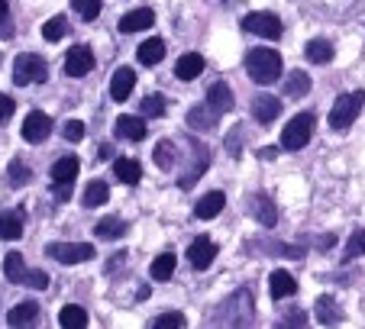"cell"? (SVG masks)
I'll list each match as a JSON object with an SVG mask.
<instances>
[{
    "mask_svg": "<svg viewBox=\"0 0 365 329\" xmlns=\"http://www.w3.org/2000/svg\"><path fill=\"white\" fill-rule=\"evenodd\" d=\"M246 71L255 84H275L282 78V55L275 48H252L246 55Z\"/></svg>",
    "mask_w": 365,
    "mask_h": 329,
    "instance_id": "1",
    "label": "cell"
},
{
    "mask_svg": "<svg viewBox=\"0 0 365 329\" xmlns=\"http://www.w3.org/2000/svg\"><path fill=\"white\" fill-rule=\"evenodd\" d=\"M252 310H255V301H252V291L249 288H240L227 303H220V313L210 316L207 323H227V326H246L252 323Z\"/></svg>",
    "mask_w": 365,
    "mask_h": 329,
    "instance_id": "2",
    "label": "cell"
},
{
    "mask_svg": "<svg viewBox=\"0 0 365 329\" xmlns=\"http://www.w3.org/2000/svg\"><path fill=\"white\" fill-rule=\"evenodd\" d=\"M362 103H365V90L339 94V100L333 103V110H330V130H336V132L349 130L359 120V113H362Z\"/></svg>",
    "mask_w": 365,
    "mask_h": 329,
    "instance_id": "3",
    "label": "cell"
},
{
    "mask_svg": "<svg viewBox=\"0 0 365 329\" xmlns=\"http://www.w3.org/2000/svg\"><path fill=\"white\" fill-rule=\"evenodd\" d=\"M314 123H317L314 113H297L294 120H288V126L282 132V149H288V152L304 149L310 142V136H314Z\"/></svg>",
    "mask_w": 365,
    "mask_h": 329,
    "instance_id": "4",
    "label": "cell"
},
{
    "mask_svg": "<svg viewBox=\"0 0 365 329\" xmlns=\"http://www.w3.org/2000/svg\"><path fill=\"white\" fill-rule=\"evenodd\" d=\"M46 255L62 261V265H78V261L94 258V246L91 242H52V246H46Z\"/></svg>",
    "mask_w": 365,
    "mask_h": 329,
    "instance_id": "5",
    "label": "cell"
},
{
    "mask_svg": "<svg viewBox=\"0 0 365 329\" xmlns=\"http://www.w3.org/2000/svg\"><path fill=\"white\" fill-rule=\"evenodd\" d=\"M48 78V65L39 55H20L14 62V81L16 84H39Z\"/></svg>",
    "mask_w": 365,
    "mask_h": 329,
    "instance_id": "6",
    "label": "cell"
},
{
    "mask_svg": "<svg viewBox=\"0 0 365 329\" xmlns=\"http://www.w3.org/2000/svg\"><path fill=\"white\" fill-rule=\"evenodd\" d=\"M242 29L246 33H255L262 36V39H282V20H278L275 14H249L246 20H242Z\"/></svg>",
    "mask_w": 365,
    "mask_h": 329,
    "instance_id": "7",
    "label": "cell"
},
{
    "mask_svg": "<svg viewBox=\"0 0 365 329\" xmlns=\"http://www.w3.org/2000/svg\"><path fill=\"white\" fill-rule=\"evenodd\" d=\"M48 132H52V120H48V113L33 110V113L23 120V139H26V142H46Z\"/></svg>",
    "mask_w": 365,
    "mask_h": 329,
    "instance_id": "8",
    "label": "cell"
},
{
    "mask_svg": "<svg viewBox=\"0 0 365 329\" xmlns=\"http://www.w3.org/2000/svg\"><path fill=\"white\" fill-rule=\"evenodd\" d=\"M214 258H217V246L207 239V236H197V239L187 246V261H191L197 271L210 268V265H214Z\"/></svg>",
    "mask_w": 365,
    "mask_h": 329,
    "instance_id": "9",
    "label": "cell"
},
{
    "mask_svg": "<svg viewBox=\"0 0 365 329\" xmlns=\"http://www.w3.org/2000/svg\"><path fill=\"white\" fill-rule=\"evenodd\" d=\"M91 68H94V52H91L88 46H75L65 55V71H68V78H84Z\"/></svg>",
    "mask_w": 365,
    "mask_h": 329,
    "instance_id": "10",
    "label": "cell"
},
{
    "mask_svg": "<svg viewBox=\"0 0 365 329\" xmlns=\"http://www.w3.org/2000/svg\"><path fill=\"white\" fill-rule=\"evenodd\" d=\"M249 213H252V219H255V223H262L265 229H272L278 223V210H275V204H272L265 194L249 197Z\"/></svg>",
    "mask_w": 365,
    "mask_h": 329,
    "instance_id": "11",
    "label": "cell"
},
{
    "mask_svg": "<svg viewBox=\"0 0 365 329\" xmlns=\"http://www.w3.org/2000/svg\"><path fill=\"white\" fill-rule=\"evenodd\" d=\"M23 223H26V210H4L0 213V239L16 242L23 236Z\"/></svg>",
    "mask_w": 365,
    "mask_h": 329,
    "instance_id": "12",
    "label": "cell"
},
{
    "mask_svg": "<svg viewBox=\"0 0 365 329\" xmlns=\"http://www.w3.org/2000/svg\"><path fill=\"white\" fill-rule=\"evenodd\" d=\"M217 120H220V113H217L210 103H200V107L187 110V126H191V130H197V132L217 130Z\"/></svg>",
    "mask_w": 365,
    "mask_h": 329,
    "instance_id": "13",
    "label": "cell"
},
{
    "mask_svg": "<svg viewBox=\"0 0 365 329\" xmlns=\"http://www.w3.org/2000/svg\"><path fill=\"white\" fill-rule=\"evenodd\" d=\"M223 207H227V194H223V191H210V194H204V197L197 200L194 216H197V219H214V216H220Z\"/></svg>",
    "mask_w": 365,
    "mask_h": 329,
    "instance_id": "14",
    "label": "cell"
},
{
    "mask_svg": "<svg viewBox=\"0 0 365 329\" xmlns=\"http://www.w3.org/2000/svg\"><path fill=\"white\" fill-rule=\"evenodd\" d=\"M294 291H297L294 274H288L284 268L272 271V278H269V294H272V301H284V297H291Z\"/></svg>",
    "mask_w": 365,
    "mask_h": 329,
    "instance_id": "15",
    "label": "cell"
},
{
    "mask_svg": "<svg viewBox=\"0 0 365 329\" xmlns=\"http://www.w3.org/2000/svg\"><path fill=\"white\" fill-rule=\"evenodd\" d=\"M278 113H282V103H278V97H272V94L252 97V117L259 120V123H272V120H278Z\"/></svg>",
    "mask_w": 365,
    "mask_h": 329,
    "instance_id": "16",
    "label": "cell"
},
{
    "mask_svg": "<svg viewBox=\"0 0 365 329\" xmlns=\"http://www.w3.org/2000/svg\"><path fill=\"white\" fill-rule=\"evenodd\" d=\"M207 103L217 110V113H230L233 110V90H230L227 81H214L210 84V90H207Z\"/></svg>",
    "mask_w": 365,
    "mask_h": 329,
    "instance_id": "17",
    "label": "cell"
},
{
    "mask_svg": "<svg viewBox=\"0 0 365 329\" xmlns=\"http://www.w3.org/2000/svg\"><path fill=\"white\" fill-rule=\"evenodd\" d=\"M152 23H155V14H152L149 7H139L120 20V33H143V29H149Z\"/></svg>",
    "mask_w": 365,
    "mask_h": 329,
    "instance_id": "18",
    "label": "cell"
},
{
    "mask_svg": "<svg viewBox=\"0 0 365 329\" xmlns=\"http://www.w3.org/2000/svg\"><path fill=\"white\" fill-rule=\"evenodd\" d=\"M133 88H136V71L133 68H117V75H113L110 81V97L113 100H126V97L133 94Z\"/></svg>",
    "mask_w": 365,
    "mask_h": 329,
    "instance_id": "19",
    "label": "cell"
},
{
    "mask_svg": "<svg viewBox=\"0 0 365 329\" xmlns=\"http://www.w3.org/2000/svg\"><path fill=\"white\" fill-rule=\"evenodd\" d=\"M36 320H39V303H33V301L16 303V307L7 313V323H10L14 329H20V326H33Z\"/></svg>",
    "mask_w": 365,
    "mask_h": 329,
    "instance_id": "20",
    "label": "cell"
},
{
    "mask_svg": "<svg viewBox=\"0 0 365 329\" xmlns=\"http://www.w3.org/2000/svg\"><path fill=\"white\" fill-rule=\"evenodd\" d=\"M200 71H204V55H197V52L181 55L178 65H175V75L181 81H194V78H200Z\"/></svg>",
    "mask_w": 365,
    "mask_h": 329,
    "instance_id": "21",
    "label": "cell"
},
{
    "mask_svg": "<svg viewBox=\"0 0 365 329\" xmlns=\"http://www.w3.org/2000/svg\"><path fill=\"white\" fill-rule=\"evenodd\" d=\"M117 136H120V139H133V142H143V139H145V123H143V117H130V113L117 117Z\"/></svg>",
    "mask_w": 365,
    "mask_h": 329,
    "instance_id": "22",
    "label": "cell"
},
{
    "mask_svg": "<svg viewBox=\"0 0 365 329\" xmlns=\"http://www.w3.org/2000/svg\"><path fill=\"white\" fill-rule=\"evenodd\" d=\"M162 58H165V42L155 36V39H145L143 46H139V65H145V68H152V65H159Z\"/></svg>",
    "mask_w": 365,
    "mask_h": 329,
    "instance_id": "23",
    "label": "cell"
},
{
    "mask_svg": "<svg viewBox=\"0 0 365 329\" xmlns=\"http://www.w3.org/2000/svg\"><path fill=\"white\" fill-rule=\"evenodd\" d=\"M78 172H81V162L75 155H62L52 164V181H75Z\"/></svg>",
    "mask_w": 365,
    "mask_h": 329,
    "instance_id": "24",
    "label": "cell"
},
{
    "mask_svg": "<svg viewBox=\"0 0 365 329\" xmlns=\"http://www.w3.org/2000/svg\"><path fill=\"white\" fill-rule=\"evenodd\" d=\"M7 181H10V187H14V191H20V187H26L29 181H33V168H29L23 158H14V162H10V168H7Z\"/></svg>",
    "mask_w": 365,
    "mask_h": 329,
    "instance_id": "25",
    "label": "cell"
},
{
    "mask_svg": "<svg viewBox=\"0 0 365 329\" xmlns=\"http://www.w3.org/2000/svg\"><path fill=\"white\" fill-rule=\"evenodd\" d=\"M26 261H23V255L20 252H10L7 258H4V274H7V281L10 284H23L26 281Z\"/></svg>",
    "mask_w": 365,
    "mask_h": 329,
    "instance_id": "26",
    "label": "cell"
},
{
    "mask_svg": "<svg viewBox=\"0 0 365 329\" xmlns=\"http://www.w3.org/2000/svg\"><path fill=\"white\" fill-rule=\"evenodd\" d=\"M113 172H117V178L123 181V184H136V181L143 178V164H139L136 158H117V162H113Z\"/></svg>",
    "mask_w": 365,
    "mask_h": 329,
    "instance_id": "27",
    "label": "cell"
},
{
    "mask_svg": "<svg viewBox=\"0 0 365 329\" xmlns=\"http://www.w3.org/2000/svg\"><path fill=\"white\" fill-rule=\"evenodd\" d=\"M304 55H307V62H314V65H327V62H333V46L327 39H310Z\"/></svg>",
    "mask_w": 365,
    "mask_h": 329,
    "instance_id": "28",
    "label": "cell"
},
{
    "mask_svg": "<svg viewBox=\"0 0 365 329\" xmlns=\"http://www.w3.org/2000/svg\"><path fill=\"white\" fill-rule=\"evenodd\" d=\"M58 323H62L65 329H84L88 326V310L78 307V303H68V307L58 313Z\"/></svg>",
    "mask_w": 365,
    "mask_h": 329,
    "instance_id": "29",
    "label": "cell"
},
{
    "mask_svg": "<svg viewBox=\"0 0 365 329\" xmlns=\"http://www.w3.org/2000/svg\"><path fill=\"white\" fill-rule=\"evenodd\" d=\"M126 219H120V216H107V219H101V223H97L94 226V233L101 236V239H120V236L126 233Z\"/></svg>",
    "mask_w": 365,
    "mask_h": 329,
    "instance_id": "30",
    "label": "cell"
},
{
    "mask_svg": "<svg viewBox=\"0 0 365 329\" xmlns=\"http://www.w3.org/2000/svg\"><path fill=\"white\" fill-rule=\"evenodd\" d=\"M175 261H178V258H175L172 252H162L159 258L149 265V274L155 278V281H168V278L175 274Z\"/></svg>",
    "mask_w": 365,
    "mask_h": 329,
    "instance_id": "31",
    "label": "cell"
},
{
    "mask_svg": "<svg viewBox=\"0 0 365 329\" xmlns=\"http://www.w3.org/2000/svg\"><path fill=\"white\" fill-rule=\"evenodd\" d=\"M314 310H317V320H320V323H327V326H333V323H339V320H343V313H339L336 301H333L330 294H324V297H320V301H317V307H314Z\"/></svg>",
    "mask_w": 365,
    "mask_h": 329,
    "instance_id": "32",
    "label": "cell"
},
{
    "mask_svg": "<svg viewBox=\"0 0 365 329\" xmlns=\"http://www.w3.org/2000/svg\"><path fill=\"white\" fill-rule=\"evenodd\" d=\"M107 200H110V191H107L103 181H91V184L84 187V207H103Z\"/></svg>",
    "mask_w": 365,
    "mask_h": 329,
    "instance_id": "33",
    "label": "cell"
},
{
    "mask_svg": "<svg viewBox=\"0 0 365 329\" xmlns=\"http://www.w3.org/2000/svg\"><path fill=\"white\" fill-rule=\"evenodd\" d=\"M310 90V78L304 71H291L284 81V97H304Z\"/></svg>",
    "mask_w": 365,
    "mask_h": 329,
    "instance_id": "34",
    "label": "cell"
},
{
    "mask_svg": "<svg viewBox=\"0 0 365 329\" xmlns=\"http://www.w3.org/2000/svg\"><path fill=\"white\" fill-rule=\"evenodd\" d=\"M65 33H68V20H65V16H52V20L42 26V39H46V42L65 39Z\"/></svg>",
    "mask_w": 365,
    "mask_h": 329,
    "instance_id": "35",
    "label": "cell"
},
{
    "mask_svg": "<svg viewBox=\"0 0 365 329\" xmlns=\"http://www.w3.org/2000/svg\"><path fill=\"white\" fill-rule=\"evenodd\" d=\"M152 158H155V164H159L162 172H168V168H175V142H159L155 145V152H152Z\"/></svg>",
    "mask_w": 365,
    "mask_h": 329,
    "instance_id": "36",
    "label": "cell"
},
{
    "mask_svg": "<svg viewBox=\"0 0 365 329\" xmlns=\"http://www.w3.org/2000/svg\"><path fill=\"white\" fill-rule=\"evenodd\" d=\"M71 7L81 20H97L101 16V0H71Z\"/></svg>",
    "mask_w": 365,
    "mask_h": 329,
    "instance_id": "37",
    "label": "cell"
},
{
    "mask_svg": "<svg viewBox=\"0 0 365 329\" xmlns=\"http://www.w3.org/2000/svg\"><path fill=\"white\" fill-rule=\"evenodd\" d=\"M165 97L162 94H149L143 100V117H165Z\"/></svg>",
    "mask_w": 365,
    "mask_h": 329,
    "instance_id": "38",
    "label": "cell"
},
{
    "mask_svg": "<svg viewBox=\"0 0 365 329\" xmlns=\"http://www.w3.org/2000/svg\"><path fill=\"white\" fill-rule=\"evenodd\" d=\"M185 313H178V310H168V313H162V316H155L152 320V326H162V329H178V326H185Z\"/></svg>",
    "mask_w": 365,
    "mask_h": 329,
    "instance_id": "39",
    "label": "cell"
},
{
    "mask_svg": "<svg viewBox=\"0 0 365 329\" xmlns=\"http://www.w3.org/2000/svg\"><path fill=\"white\" fill-rule=\"evenodd\" d=\"M346 258H359V255H365V233H362V229H359V233H352L349 236V242H346Z\"/></svg>",
    "mask_w": 365,
    "mask_h": 329,
    "instance_id": "40",
    "label": "cell"
},
{
    "mask_svg": "<svg viewBox=\"0 0 365 329\" xmlns=\"http://www.w3.org/2000/svg\"><path fill=\"white\" fill-rule=\"evenodd\" d=\"M62 136L68 139V142H81V139H84V123H81V120H68V123H65V130H62Z\"/></svg>",
    "mask_w": 365,
    "mask_h": 329,
    "instance_id": "41",
    "label": "cell"
},
{
    "mask_svg": "<svg viewBox=\"0 0 365 329\" xmlns=\"http://www.w3.org/2000/svg\"><path fill=\"white\" fill-rule=\"evenodd\" d=\"M240 149H242V126H233L227 132V152L230 155H240Z\"/></svg>",
    "mask_w": 365,
    "mask_h": 329,
    "instance_id": "42",
    "label": "cell"
},
{
    "mask_svg": "<svg viewBox=\"0 0 365 329\" xmlns=\"http://www.w3.org/2000/svg\"><path fill=\"white\" fill-rule=\"evenodd\" d=\"M23 284H29V288H36V291H46L48 288V274L46 271H26V281Z\"/></svg>",
    "mask_w": 365,
    "mask_h": 329,
    "instance_id": "43",
    "label": "cell"
},
{
    "mask_svg": "<svg viewBox=\"0 0 365 329\" xmlns=\"http://www.w3.org/2000/svg\"><path fill=\"white\" fill-rule=\"evenodd\" d=\"M14 110H16L14 97H7V94H0V123H7V120H10V117H14Z\"/></svg>",
    "mask_w": 365,
    "mask_h": 329,
    "instance_id": "44",
    "label": "cell"
},
{
    "mask_svg": "<svg viewBox=\"0 0 365 329\" xmlns=\"http://www.w3.org/2000/svg\"><path fill=\"white\" fill-rule=\"evenodd\" d=\"M52 197H56V200H68L71 197V181H52Z\"/></svg>",
    "mask_w": 365,
    "mask_h": 329,
    "instance_id": "45",
    "label": "cell"
},
{
    "mask_svg": "<svg viewBox=\"0 0 365 329\" xmlns=\"http://www.w3.org/2000/svg\"><path fill=\"white\" fill-rule=\"evenodd\" d=\"M304 323H307V313H304V310H294V313L282 316V326H304Z\"/></svg>",
    "mask_w": 365,
    "mask_h": 329,
    "instance_id": "46",
    "label": "cell"
},
{
    "mask_svg": "<svg viewBox=\"0 0 365 329\" xmlns=\"http://www.w3.org/2000/svg\"><path fill=\"white\" fill-rule=\"evenodd\" d=\"M123 265H126V252H117L113 255V261L107 265V271H117V268H123Z\"/></svg>",
    "mask_w": 365,
    "mask_h": 329,
    "instance_id": "47",
    "label": "cell"
},
{
    "mask_svg": "<svg viewBox=\"0 0 365 329\" xmlns=\"http://www.w3.org/2000/svg\"><path fill=\"white\" fill-rule=\"evenodd\" d=\"M113 155H117V152H113V145H107V142L97 149V158H101V162H107V158H113Z\"/></svg>",
    "mask_w": 365,
    "mask_h": 329,
    "instance_id": "48",
    "label": "cell"
},
{
    "mask_svg": "<svg viewBox=\"0 0 365 329\" xmlns=\"http://www.w3.org/2000/svg\"><path fill=\"white\" fill-rule=\"evenodd\" d=\"M259 155H262V158H269V162H272V158H278V149H275V145H269V149H262V152H259Z\"/></svg>",
    "mask_w": 365,
    "mask_h": 329,
    "instance_id": "49",
    "label": "cell"
},
{
    "mask_svg": "<svg viewBox=\"0 0 365 329\" xmlns=\"http://www.w3.org/2000/svg\"><path fill=\"white\" fill-rule=\"evenodd\" d=\"M333 242H336V239H333V236H324V239H320V249H330Z\"/></svg>",
    "mask_w": 365,
    "mask_h": 329,
    "instance_id": "50",
    "label": "cell"
},
{
    "mask_svg": "<svg viewBox=\"0 0 365 329\" xmlns=\"http://www.w3.org/2000/svg\"><path fill=\"white\" fill-rule=\"evenodd\" d=\"M7 10H10V7H7V0H0V20L7 16Z\"/></svg>",
    "mask_w": 365,
    "mask_h": 329,
    "instance_id": "51",
    "label": "cell"
}]
</instances>
